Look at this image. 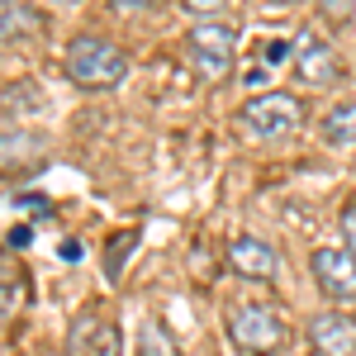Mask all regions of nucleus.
I'll list each match as a JSON object with an SVG mask.
<instances>
[{
    "label": "nucleus",
    "instance_id": "1",
    "mask_svg": "<svg viewBox=\"0 0 356 356\" xmlns=\"http://www.w3.org/2000/svg\"><path fill=\"white\" fill-rule=\"evenodd\" d=\"M67 76L81 86V90H114V86L129 76V57L105 33H81L67 48Z\"/></svg>",
    "mask_w": 356,
    "mask_h": 356
},
{
    "label": "nucleus",
    "instance_id": "2",
    "mask_svg": "<svg viewBox=\"0 0 356 356\" xmlns=\"http://www.w3.org/2000/svg\"><path fill=\"white\" fill-rule=\"evenodd\" d=\"M223 328H228V342L243 356H275L285 347V337H290V332H285V318L261 300L233 304V309L223 314Z\"/></svg>",
    "mask_w": 356,
    "mask_h": 356
},
{
    "label": "nucleus",
    "instance_id": "3",
    "mask_svg": "<svg viewBox=\"0 0 356 356\" xmlns=\"http://www.w3.org/2000/svg\"><path fill=\"white\" fill-rule=\"evenodd\" d=\"M186 57H191L200 81H223L233 72V57H238V33L219 19H200L186 33Z\"/></svg>",
    "mask_w": 356,
    "mask_h": 356
},
{
    "label": "nucleus",
    "instance_id": "4",
    "mask_svg": "<svg viewBox=\"0 0 356 356\" xmlns=\"http://www.w3.org/2000/svg\"><path fill=\"white\" fill-rule=\"evenodd\" d=\"M300 100L295 95H285V90H266V95H257V100H247L243 105V129L252 138H285V134H295L300 129Z\"/></svg>",
    "mask_w": 356,
    "mask_h": 356
},
{
    "label": "nucleus",
    "instance_id": "5",
    "mask_svg": "<svg viewBox=\"0 0 356 356\" xmlns=\"http://www.w3.org/2000/svg\"><path fill=\"white\" fill-rule=\"evenodd\" d=\"M290 67H295V76L304 86H332L342 76V62L332 53V43L323 33H314V29H304L300 38H295V62Z\"/></svg>",
    "mask_w": 356,
    "mask_h": 356
},
{
    "label": "nucleus",
    "instance_id": "6",
    "mask_svg": "<svg viewBox=\"0 0 356 356\" xmlns=\"http://www.w3.org/2000/svg\"><path fill=\"white\" fill-rule=\"evenodd\" d=\"M309 271L328 300H356V257L347 247H318L309 257Z\"/></svg>",
    "mask_w": 356,
    "mask_h": 356
},
{
    "label": "nucleus",
    "instance_id": "7",
    "mask_svg": "<svg viewBox=\"0 0 356 356\" xmlns=\"http://www.w3.org/2000/svg\"><path fill=\"white\" fill-rule=\"evenodd\" d=\"M309 342L318 356H356V318L318 314V318H309Z\"/></svg>",
    "mask_w": 356,
    "mask_h": 356
},
{
    "label": "nucleus",
    "instance_id": "8",
    "mask_svg": "<svg viewBox=\"0 0 356 356\" xmlns=\"http://www.w3.org/2000/svg\"><path fill=\"white\" fill-rule=\"evenodd\" d=\"M228 261H233V271L238 275H252V280H271L275 275V252L261 238H233V247H228Z\"/></svg>",
    "mask_w": 356,
    "mask_h": 356
},
{
    "label": "nucleus",
    "instance_id": "9",
    "mask_svg": "<svg viewBox=\"0 0 356 356\" xmlns=\"http://www.w3.org/2000/svg\"><path fill=\"white\" fill-rule=\"evenodd\" d=\"M323 143L332 147H356V100H342L323 114Z\"/></svg>",
    "mask_w": 356,
    "mask_h": 356
},
{
    "label": "nucleus",
    "instance_id": "10",
    "mask_svg": "<svg viewBox=\"0 0 356 356\" xmlns=\"http://www.w3.org/2000/svg\"><path fill=\"white\" fill-rule=\"evenodd\" d=\"M0 33H5V43H24L29 33H33V10L29 5H0Z\"/></svg>",
    "mask_w": 356,
    "mask_h": 356
},
{
    "label": "nucleus",
    "instance_id": "11",
    "mask_svg": "<svg viewBox=\"0 0 356 356\" xmlns=\"http://www.w3.org/2000/svg\"><path fill=\"white\" fill-rule=\"evenodd\" d=\"M342 233H347V252L356 257V200L342 204Z\"/></svg>",
    "mask_w": 356,
    "mask_h": 356
},
{
    "label": "nucleus",
    "instance_id": "12",
    "mask_svg": "<svg viewBox=\"0 0 356 356\" xmlns=\"http://www.w3.org/2000/svg\"><path fill=\"white\" fill-rule=\"evenodd\" d=\"M10 247H29V228L19 223V228H10Z\"/></svg>",
    "mask_w": 356,
    "mask_h": 356
}]
</instances>
